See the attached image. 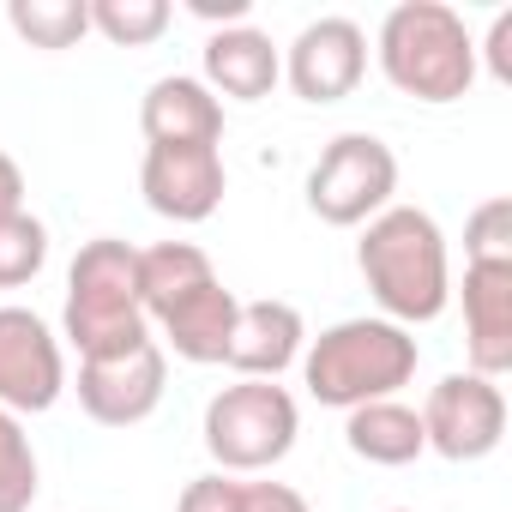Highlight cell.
Wrapping results in <instances>:
<instances>
[{
    "instance_id": "6da1fadb",
    "label": "cell",
    "mask_w": 512,
    "mask_h": 512,
    "mask_svg": "<svg viewBox=\"0 0 512 512\" xmlns=\"http://www.w3.org/2000/svg\"><path fill=\"white\" fill-rule=\"evenodd\" d=\"M356 266L392 326H428L452 302V266H446V235L428 211L416 205H386L368 217L356 241Z\"/></svg>"
},
{
    "instance_id": "7a4b0ae2",
    "label": "cell",
    "mask_w": 512,
    "mask_h": 512,
    "mask_svg": "<svg viewBox=\"0 0 512 512\" xmlns=\"http://www.w3.org/2000/svg\"><path fill=\"white\" fill-rule=\"evenodd\" d=\"M380 73L416 103H458L476 85V43L446 0H404L380 25Z\"/></svg>"
},
{
    "instance_id": "3957f363",
    "label": "cell",
    "mask_w": 512,
    "mask_h": 512,
    "mask_svg": "<svg viewBox=\"0 0 512 512\" xmlns=\"http://www.w3.org/2000/svg\"><path fill=\"white\" fill-rule=\"evenodd\" d=\"M416 338L392 320H338L332 332H320L302 356V380L320 404L332 410H356L374 398H392L398 386L416 380Z\"/></svg>"
},
{
    "instance_id": "277c9868",
    "label": "cell",
    "mask_w": 512,
    "mask_h": 512,
    "mask_svg": "<svg viewBox=\"0 0 512 512\" xmlns=\"http://www.w3.org/2000/svg\"><path fill=\"white\" fill-rule=\"evenodd\" d=\"M67 338L79 362L91 356H121L151 338V320L139 308V247L97 235L79 247L67 272Z\"/></svg>"
},
{
    "instance_id": "5b68a950",
    "label": "cell",
    "mask_w": 512,
    "mask_h": 512,
    "mask_svg": "<svg viewBox=\"0 0 512 512\" xmlns=\"http://www.w3.org/2000/svg\"><path fill=\"white\" fill-rule=\"evenodd\" d=\"M296 434L302 410L278 380H235L205 404V452L217 458L223 476L272 470L278 458H290Z\"/></svg>"
},
{
    "instance_id": "8992f818",
    "label": "cell",
    "mask_w": 512,
    "mask_h": 512,
    "mask_svg": "<svg viewBox=\"0 0 512 512\" xmlns=\"http://www.w3.org/2000/svg\"><path fill=\"white\" fill-rule=\"evenodd\" d=\"M392 193H398V157L374 133H338L320 151V163L308 169V205L332 229H356V223L380 217L392 205Z\"/></svg>"
},
{
    "instance_id": "52a82bcc",
    "label": "cell",
    "mask_w": 512,
    "mask_h": 512,
    "mask_svg": "<svg viewBox=\"0 0 512 512\" xmlns=\"http://www.w3.org/2000/svg\"><path fill=\"white\" fill-rule=\"evenodd\" d=\"M416 416H422L428 452L452 464H476L506 440V392L482 374H446Z\"/></svg>"
},
{
    "instance_id": "ba28073f",
    "label": "cell",
    "mask_w": 512,
    "mask_h": 512,
    "mask_svg": "<svg viewBox=\"0 0 512 512\" xmlns=\"http://www.w3.org/2000/svg\"><path fill=\"white\" fill-rule=\"evenodd\" d=\"M67 392L61 338L31 308H0V410L43 416Z\"/></svg>"
},
{
    "instance_id": "9c48e42d",
    "label": "cell",
    "mask_w": 512,
    "mask_h": 512,
    "mask_svg": "<svg viewBox=\"0 0 512 512\" xmlns=\"http://www.w3.org/2000/svg\"><path fill=\"white\" fill-rule=\"evenodd\" d=\"M163 386H169V356L157 338L121 350V356H91L79 362V404L91 422L103 428H133L145 422L157 404H163Z\"/></svg>"
},
{
    "instance_id": "30bf717a",
    "label": "cell",
    "mask_w": 512,
    "mask_h": 512,
    "mask_svg": "<svg viewBox=\"0 0 512 512\" xmlns=\"http://www.w3.org/2000/svg\"><path fill=\"white\" fill-rule=\"evenodd\" d=\"M368 73V37L356 19H314L284 55V79L302 103H344Z\"/></svg>"
},
{
    "instance_id": "8fae6325",
    "label": "cell",
    "mask_w": 512,
    "mask_h": 512,
    "mask_svg": "<svg viewBox=\"0 0 512 512\" xmlns=\"http://www.w3.org/2000/svg\"><path fill=\"white\" fill-rule=\"evenodd\" d=\"M139 193L169 223H205L223 205V151L217 145H145Z\"/></svg>"
},
{
    "instance_id": "7c38bea8",
    "label": "cell",
    "mask_w": 512,
    "mask_h": 512,
    "mask_svg": "<svg viewBox=\"0 0 512 512\" xmlns=\"http://www.w3.org/2000/svg\"><path fill=\"white\" fill-rule=\"evenodd\" d=\"M464 350L482 380L512 368V266H464Z\"/></svg>"
},
{
    "instance_id": "4fadbf2b",
    "label": "cell",
    "mask_w": 512,
    "mask_h": 512,
    "mask_svg": "<svg viewBox=\"0 0 512 512\" xmlns=\"http://www.w3.org/2000/svg\"><path fill=\"white\" fill-rule=\"evenodd\" d=\"M302 338H308V326H302V314L290 302H272V296L266 302H241L223 362L241 380H278L302 356Z\"/></svg>"
},
{
    "instance_id": "5bb4252c",
    "label": "cell",
    "mask_w": 512,
    "mask_h": 512,
    "mask_svg": "<svg viewBox=\"0 0 512 512\" xmlns=\"http://www.w3.org/2000/svg\"><path fill=\"white\" fill-rule=\"evenodd\" d=\"M284 79V55L266 31L253 25H229L205 43V91L211 97H235V103H260L272 97V85Z\"/></svg>"
},
{
    "instance_id": "9a60e30c",
    "label": "cell",
    "mask_w": 512,
    "mask_h": 512,
    "mask_svg": "<svg viewBox=\"0 0 512 512\" xmlns=\"http://www.w3.org/2000/svg\"><path fill=\"white\" fill-rule=\"evenodd\" d=\"M139 127L151 145H223V103L205 91V79L169 73L145 91Z\"/></svg>"
},
{
    "instance_id": "2e32d148",
    "label": "cell",
    "mask_w": 512,
    "mask_h": 512,
    "mask_svg": "<svg viewBox=\"0 0 512 512\" xmlns=\"http://www.w3.org/2000/svg\"><path fill=\"white\" fill-rule=\"evenodd\" d=\"M235 290H223V284H205V290H193L181 308H169L157 326H163V338H169V350L181 356V362H223V350H229V332H235Z\"/></svg>"
},
{
    "instance_id": "e0dca14e",
    "label": "cell",
    "mask_w": 512,
    "mask_h": 512,
    "mask_svg": "<svg viewBox=\"0 0 512 512\" xmlns=\"http://www.w3.org/2000/svg\"><path fill=\"white\" fill-rule=\"evenodd\" d=\"M344 440H350V452H356V458L386 464V470L416 464V458L428 452V440H422V416H416L410 404H398V398L356 404V410H350V422H344Z\"/></svg>"
},
{
    "instance_id": "ac0fdd59",
    "label": "cell",
    "mask_w": 512,
    "mask_h": 512,
    "mask_svg": "<svg viewBox=\"0 0 512 512\" xmlns=\"http://www.w3.org/2000/svg\"><path fill=\"white\" fill-rule=\"evenodd\" d=\"M205 284H217V266L193 241H157V247L139 253V308H145V320H163L169 308H181Z\"/></svg>"
},
{
    "instance_id": "d6986e66",
    "label": "cell",
    "mask_w": 512,
    "mask_h": 512,
    "mask_svg": "<svg viewBox=\"0 0 512 512\" xmlns=\"http://www.w3.org/2000/svg\"><path fill=\"white\" fill-rule=\"evenodd\" d=\"M7 25L31 49H73L91 31V0H13Z\"/></svg>"
},
{
    "instance_id": "ffe728a7",
    "label": "cell",
    "mask_w": 512,
    "mask_h": 512,
    "mask_svg": "<svg viewBox=\"0 0 512 512\" xmlns=\"http://www.w3.org/2000/svg\"><path fill=\"white\" fill-rule=\"evenodd\" d=\"M91 31L115 49H145L169 31V0H91Z\"/></svg>"
},
{
    "instance_id": "44dd1931",
    "label": "cell",
    "mask_w": 512,
    "mask_h": 512,
    "mask_svg": "<svg viewBox=\"0 0 512 512\" xmlns=\"http://www.w3.org/2000/svg\"><path fill=\"white\" fill-rule=\"evenodd\" d=\"M49 260V229L31 211L0 217V290H25Z\"/></svg>"
},
{
    "instance_id": "7402d4cb",
    "label": "cell",
    "mask_w": 512,
    "mask_h": 512,
    "mask_svg": "<svg viewBox=\"0 0 512 512\" xmlns=\"http://www.w3.org/2000/svg\"><path fill=\"white\" fill-rule=\"evenodd\" d=\"M37 500V452L13 410H0V512H31Z\"/></svg>"
},
{
    "instance_id": "603a6c76",
    "label": "cell",
    "mask_w": 512,
    "mask_h": 512,
    "mask_svg": "<svg viewBox=\"0 0 512 512\" xmlns=\"http://www.w3.org/2000/svg\"><path fill=\"white\" fill-rule=\"evenodd\" d=\"M470 266H512V199H488L464 223Z\"/></svg>"
},
{
    "instance_id": "cb8c5ba5",
    "label": "cell",
    "mask_w": 512,
    "mask_h": 512,
    "mask_svg": "<svg viewBox=\"0 0 512 512\" xmlns=\"http://www.w3.org/2000/svg\"><path fill=\"white\" fill-rule=\"evenodd\" d=\"M175 512H247V482L211 470V476H193L175 500Z\"/></svg>"
},
{
    "instance_id": "d4e9b609",
    "label": "cell",
    "mask_w": 512,
    "mask_h": 512,
    "mask_svg": "<svg viewBox=\"0 0 512 512\" xmlns=\"http://www.w3.org/2000/svg\"><path fill=\"white\" fill-rule=\"evenodd\" d=\"M488 55V73L500 79V85H512V13H494V25H488V43L476 49V61Z\"/></svg>"
},
{
    "instance_id": "484cf974",
    "label": "cell",
    "mask_w": 512,
    "mask_h": 512,
    "mask_svg": "<svg viewBox=\"0 0 512 512\" xmlns=\"http://www.w3.org/2000/svg\"><path fill=\"white\" fill-rule=\"evenodd\" d=\"M247 512H314L290 482H253L247 488Z\"/></svg>"
},
{
    "instance_id": "4316f807",
    "label": "cell",
    "mask_w": 512,
    "mask_h": 512,
    "mask_svg": "<svg viewBox=\"0 0 512 512\" xmlns=\"http://www.w3.org/2000/svg\"><path fill=\"white\" fill-rule=\"evenodd\" d=\"M13 211H25V169L0 151V217H13Z\"/></svg>"
},
{
    "instance_id": "83f0119b",
    "label": "cell",
    "mask_w": 512,
    "mask_h": 512,
    "mask_svg": "<svg viewBox=\"0 0 512 512\" xmlns=\"http://www.w3.org/2000/svg\"><path fill=\"white\" fill-rule=\"evenodd\" d=\"M193 13L229 31V25H247V0H193Z\"/></svg>"
},
{
    "instance_id": "f1b7e54d",
    "label": "cell",
    "mask_w": 512,
    "mask_h": 512,
    "mask_svg": "<svg viewBox=\"0 0 512 512\" xmlns=\"http://www.w3.org/2000/svg\"><path fill=\"white\" fill-rule=\"evenodd\" d=\"M392 512H410V506H392Z\"/></svg>"
}]
</instances>
